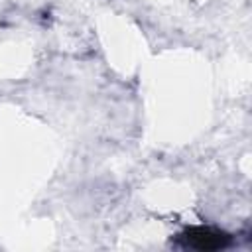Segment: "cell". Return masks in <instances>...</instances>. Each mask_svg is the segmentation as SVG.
Segmentation results:
<instances>
[{
	"label": "cell",
	"mask_w": 252,
	"mask_h": 252,
	"mask_svg": "<svg viewBox=\"0 0 252 252\" xmlns=\"http://www.w3.org/2000/svg\"><path fill=\"white\" fill-rule=\"evenodd\" d=\"M183 240L187 246L197 250H215L222 248L228 242V236L211 228H191L187 234H183Z\"/></svg>",
	"instance_id": "obj_1"
}]
</instances>
